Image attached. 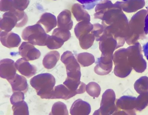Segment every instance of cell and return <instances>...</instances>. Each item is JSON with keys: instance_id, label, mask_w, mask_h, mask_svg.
I'll return each instance as SVG.
<instances>
[{"instance_id": "6da1fadb", "label": "cell", "mask_w": 148, "mask_h": 115, "mask_svg": "<svg viewBox=\"0 0 148 115\" xmlns=\"http://www.w3.org/2000/svg\"><path fill=\"white\" fill-rule=\"evenodd\" d=\"M101 20L105 34L116 40L118 48L123 46L128 35L129 27L128 19L122 9L113 4L105 10Z\"/></svg>"}, {"instance_id": "7a4b0ae2", "label": "cell", "mask_w": 148, "mask_h": 115, "mask_svg": "<svg viewBox=\"0 0 148 115\" xmlns=\"http://www.w3.org/2000/svg\"><path fill=\"white\" fill-rule=\"evenodd\" d=\"M147 13V10H140L132 16L129 22V31L125 40L128 45L134 44L145 38L146 35L144 31L145 19Z\"/></svg>"}, {"instance_id": "3957f363", "label": "cell", "mask_w": 148, "mask_h": 115, "mask_svg": "<svg viewBox=\"0 0 148 115\" xmlns=\"http://www.w3.org/2000/svg\"><path fill=\"white\" fill-rule=\"evenodd\" d=\"M30 83L42 99H50L56 83L54 77L48 73H41L31 78Z\"/></svg>"}, {"instance_id": "277c9868", "label": "cell", "mask_w": 148, "mask_h": 115, "mask_svg": "<svg viewBox=\"0 0 148 115\" xmlns=\"http://www.w3.org/2000/svg\"><path fill=\"white\" fill-rule=\"evenodd\" d=\"M28 21V17L23 11L16 9L4 13L0 20V31L10 32L15 27H21L24 26Z\"/></svg>"}, {"instance_id": "5b68a950", "label": "cell", "mask_w": 148, "mask_h": 115, "mask_svg": "<svg viewBox=\"0 0 148 115\" xmlns=\"http://www.w3.org/2000/svg\"><path fill=\"white\" fill-rule=\"evenodd\" d=\"M48 35L42 27L36 23L25 28L22 33L21 37L24 40L33 45L45 46Z\"/></svg>"}, {"instance_id": "8992f818", "label": "cell", "mask_w": 148, "mask_h": 115, "mask_svg": "<svg viewBox=\"0 0 148 115\" xmlns=\"http://www.w3.org/2000/svg\"><path fill=\"white\" fill-rule=\"evenodd\" d=\"M60 60L65 66L67 78L80 80V66L72 52L69 51L64 52L61 56Z\"/></svg>"}, {"instance_id": "52a82bcc", "label": "cell", "mask_w": 148, "mask_h": 115, "mask_svg": "<svg viewBox=\"0 0 148 115\" xmlns=\"http://www.w3.org/2000/svg\"><path fill=\"white\" fill-rule=\"evenodd\" d=\"M115 95L111 89L106 90L103 94L99 108L96 110L93 115H111L116 110L115 102Z\"/></svg>"}, {"instance_id": "ba28073f", "label": "cell", "mask_w": 148, "mask_h": 115, "mask_svg": "<svg viewBox=\"0 0 148 115\" xmlns=\"http://www.w3.org/2000/svg\"><path fill=\"white\" fill-rule=\"evenodd\" d=\"M18 52L22 58L27 61L37 59L41 55L39 50L28 42L22 43L19 48Z\"/></svg>"}, {"instance_id": "9c48e42d", "label": "cell", "mask_w": 148, "mask_h": 115, "mask_svg": "<svg viewBox=\"0 0 148 115\" xmlns=\"http://www.w3.org/2000/svg\"><path fill=\"white\" fill-rule=\"evenodd\" d=\"M113 55L101 54L94 68L95 72L100 75H106L110 73L112 68Z\"/></svg>"}, {"instance_id": "30bf717a", "label": "cell", "mask_w": 148, "mask_h": 115, "mask_svg": "<svg viewBox=\"0 0 148 115\" xmlns=\"http://www.w3.org/2000/svg\"><path fill=\"white\" fill-rule=\"evenodd\" d=\"M99 49L102 55H113L118 48L116 40L112 35L104 34L99 43Z\"/></svg>"}, {"instance_id": "8fae6325", "label": "cell", "mask_w": 148, "mask_h": 115, "mask_svg": "<svg viewBox=\"0 0 148 115\" xmlns=\"http://www.w3.org/2000/svg\"><path fill=\"white\" fill-rule=\"evenodd\" d=\"M15 63L12 60L5 59L0 62V76L7 80L14 77L16 71Z\"/></svg>"}, {"instance_id": "7c38bea8", "label": "cell", "mask_w": 148, "mask_h": 115, "mask_svg": "<svg viewBox=\"0 0 148 115\" xmlns=\"http://www.w3.org/2000/svg\"><path fill=\"white\" fill-rule=\"evenodd\" d=\"M0 39L2 45L9 48L18 47L21 42L18 34L10 31H0Z\"/></svg>"}, {"instance_id": "4fadbf2b", "label": "cell", "mask_w": 148, "mask_h": 115, "mask_svg": "<svg viewBox=\"0 0 148 115\" xmlns=\"http://www.w3.org/2000/svg\"><path fill=\"white\" fill-rule=\"evenodd\" d=\"M15 65L16 69L20 73L27 78L32 77L36 73V67L22 58L17 60L15 63Z\"/></svg>"}, {"instance_id": "5bb4252c", "label": "cell", "mask_w": 148, "mask_h": 115, "mask_svg": "<svg viewBox=\"0 0 148 115\" xmlns=\"http://www.w3.org/2000/svg\"><path fill=\"white\" fill-rule=\"evenodd\" d=\"M116 4L122 11L128 13L140 10L145 5L144 0H128L123 2H117Z\"/></svg>"}, {"instance_id": "9a60e30c", "label": "cell", "mask_w": 148, "mask_h": 115, "mask_svg": "<svg viewBox=\"0 0 148 115\" xmlns=\"http://www.w3.org/2000/svg\"><path fill=\"white\" fill-rule=\"evenodd\" d=\"M10 84L13 93L21 91L25 93L28 89V85L26 78L16 73L11 79L8 80Z\"/></svg>"}, {"instance_id": "2e32d148", "label": "cell", "mask_w": 148, "mask_h": 115, "mask_svg": "<svg viewBox=\"0 0 148 115\" xmlns=\"http://www.w3.org/2000/svg\"><path fill=\"white\" fill-rule=\"evenodd\" d=\"M91 110L90 104L81 99L75 101L73 103L70 112L71 115H88Z\"/></svg>"}, {"instance_id": "e0dca14e", "label": "cell", "mask_w": 148, "mask_h": 115, "mask_svg": "<svg viewBox=\"0 0 148 115\" xmlns=\"http://www.w3.org/2000/svg\"><path fill=\"white\" fill-rule=\"evenodd\" d=\"M40 25L46 33H48L57 25V20L53 14L46 12L41 16L37 23Z\"/></svg>"}, {"instance_id": "ac0fdd59", "label": "cell", "mask_w": 148, "mask_h": 115, "mask_svg": "<svg viewBox=\"0 0 148 115\" xmlns=\"http://www.w3.org/2000/svg\"><path fill=\"white\" fill-rule=\"evenodd\" d=\"M71 14L70 11L65 10L61 12L57 16V26L60 29L70 30L73 26Z\"/></svg>"}, {"instance_id": "d6986e66", "label": "cell", "mask_w": 148, "mask_h": 115, "mask_svg": "<svg viewBox=\"0 0 148 115\" xmlns=\"http://www.w3.org/2000/svg\"><path fill=\"white\" fill-rule=\"evenodd\" d=\"M76 94L75 92L70 90L65 85L61 84L54 87L51 99H61L67 100Z\"/></svg>"}, {"instance_id": "ffe728a7", "label": "cell", "mask_w": 148, "mask_h": 115, "mask_svg": "<svg viewBox=\"0 0 148 115\" xmlns=\"http://www.w3.org/2000/svg\"><path fill=\"white\" fill-rule=\"evenodd\" d=\"M71 12L76 20L78 22L82 21H90V15L80 4L73 5L71 8Z\"/></svg>"}, {"instance_id": "44dd1931", "label": "cell", "mask_w": 148, "mask_h": 115, "mask_svg": "<svg viewBox=\"0 0 148 115\" xmlns=\"http://www.w3.org/2000/svg\"><path fill=\"white\" fill-rule=\"evenodd\" d=\"M63 84L69 90L75 92L77 94L83 93L86 91V84L80 80L67 78Z\"/></svg>"}, {"instance_id": "7402d4cb", "label": "cell", "mask_w": 148, "mask_h": 115, "mask_svg": "<svg viewBox=\"0 0 148 115\" xmlns=\"http://www.w3.org/2000/svg\"><path fill=\"white\" fill-rule=\"evenodd\" d=\"M60 58L59 52L56 50L51 51L47 53L44 57L42 64L47 69H51L56 65Z\"/></svg>"}, {"instance_id": "603a6c76", "label": "cell", "mask_w": 148, "mask_h": 115, "mask_svg": "<svg viewBox=\"0 0 148 115\" xmlns=\"http://www.w3.org/2000/svg\"><path fill=\"white\" fill-rule=\"evenodd\" d=\"M93 25L90 21H82L79 22L74 28V31L77 38L84 34L90 33L93 29Z\"/></svg>"}, {"instance_id": "cb8c5ba5", "label": "cell", "mask_w": 148, "mask_h": 115, "mask_svg": "<svg viewBox=\"0 0 148 115\" xmlns=\"http://www.w3.org/2000/svg\"><path fill=\"white\" fill-rule=\"evenodd\" d=\"M76 58L81 66L84 67L90 66L95 61L94 56L88 52H84L79 53L77 55Z\"/></svg>"}, {"instance_id": "d4e9b609", "label": "cell", "mask_w": 148, "mask_h": 115, "mask_svg": "<svg viewBox=\"0 0 148 115\" xmlns=\"http://www.w3.org/2000/svg\"><path fill=\"white\" fill-rule=\"evenodd\" d=\"M78 39L81 47L85 50L90 48L95 39V37L91 32L80 36Z\"/></svg>"}, {"instance_id": "484cf974", "label": "cell", "mask_w": 148, "mask_h": 115, "mask_svg": "<svg viewBox=\"0 0 148 115\" xmlns=\"http://www.w3.org/2000/svg\"><path fill=\"white\" fill-rule=\"evenodd\" d=\"M12 109L14 115L29 114L28 105L24 100L19 101L13 104L12 107Z\"/></svg>"}, {"instance_id": "4316f807", "label": "cell", "mask_w": 148, "mask_h": 115, "mask_svg": "<svg viewBox=\"0 0 148 115\" xmlns=\"http://www.w3.org/2000/svg\"><path fill=\"white\" fill-rule=\"evenodd\" d=\"M64 42L62 39L55 36L49 35L46 46L50 49H56L61 48Z\"/></svg>"}, {"instance_id": "83f0119b", "label": "cell", "mask_w": 148, "mask_h": 115, "mask_svg": "<svg viewBox=\"0 0 148 115\" xmlns=\"http://www.w3.org/2000/svg\"><path fill=\"white\" fill-rule=\"evenodd\" d=\"M68 115L66 105L63 103L58 101L53 105L49 115Z\"/></svg>"}, {"instance_id": "f1b7e54d", "label": "cell", "mask_w": 148, "mask_h": 115, "mask_svg": "<svg viewBox=\"0 0 148 115\" xmlns=\"http://www.w3.org/2000/svg\"><path fill=\"white\" fill-rule=\"evenodd\" d=\"M86 90L90 96L98 97L101 92V88L99 85L95 82H91L86 86Z\"/></svg>"}, {"instance_id": "f546056e", "label": "cell", "mask_w": 148, "mask_h": 115, "mask_svg": "<svg viewBox=\"0 0 148 115\" xmlns=\"http://www.w3.org/2000/svg\"><path fill=\"white\" fill-rule=\"evenodd\" d=\"M52 35L59 37L65 42L70 38L71 33L69 30L62 29L58 27L54 30Z\"/></svg>"}, {"instance_id": "4dcf8cb0", "label": "cell", "mask_w": 148, "mask_h": 115, "mask_svg": "<svg viewBox=\"0 0 148 115\" xmlns=\"http://www.w3.org/2000/svg\"><path fill=\"white\" fill-rule=\"evenodd\" d=\"M104 32V27L102 24L96 23L93 24V29L91 31L95 37L96 40L100 41Z\"/></svg>"}, {"instance_id": "1f68e13d", "label": "cell", "mask_w": 148, "mask_h": 115, "mask_svg": "<svg viewBox=\"0 0 148 115\" xmlns=\"http://www.w3.org/2000/svg\"><path fill=\"white\" fill-rule=\"evenodd\" d=\"M14 9L13 0H0V10L1 11L8 12Z\"/></svg>"}, {"instance_id": "d6a6232c", "label": "cell", "mask_w": 148, "mask_h": 115, "mask_svg": "<svg viewBox=\"0 0 148 115\" xmlns=\"http://www.w3.org/2000/svg\"><path fill=\"white\" fill-rule=\"evenodd\" d=\"M14 7L20 11H24L28 7L29 0H13Z\"/></svg>"}, {"instance_id": "836d02e7", "label": "cell", "mask_w": 148, "mask_h": 115, "mask_svg": "<svg viewBox=\"0 0 148 115\" xmlns=\"http://www.w3.org/2000/svg\"><path fill=\"white\" fill-rule=\"evenodd\" d=\"M24 93L21 91H17L13 93L10 98V101L13 105L15 103L24 100Z\"/></svg>"}, {"instance_id": "e575fe53", "label": "cell", "mask_w": 148, "mask_h": 115, "mask_svg": "<svg viewBox=\"0 0 148 115\" xmlns=\"http://www.w3.org/2000/svg\"><path fill=\"white\" fill-rule=\"evenodd\" d=\"M148 13L146 16L145 19V27L144 31L146 34H148V6L146 7Z\"/></svg>"}, {"instance_id": "d590c367", "label": "cell", "mask_w": 148, "mask_h": 115, "mask_svg": "<svg viewBox=\"0 0 148 115\" xmlns=\"http://www.w3.org/2000/svg\"><path fill=\"white\" fill-rule=\"evenodd\" d=\"M142 49L144 54L148 60V42L143 46Z\"/></svg>"}, {"instance_id": "8d00e7d4", "label": "cell", "mask_w": 148, "mask_h": 115, "mask_svg": "<svg viewBox=\"0 0 148 115\" xmlns=\"http://www.w3.org/2000/svg\"><path fill=\"white\" fill-rule=\"evenodd\" d=\"M79 2L81 3H95L97 2L98 1H99V0H77Z\"/></svg>"}, {"instance_id": "74e56055", "label": "cell", "mask_w": 148, "mask_h": 115, "mask_svg": "<svg viewBox=\"0 0 148 115\" xmlns=\"http://www.w3.org/2000/svg\"><path fill=\"white\" fill-rule=\"evenodd\" d=\"M123 0V1H127V0Z\"/></svg>"}, {"instance_id": "f35d334b", "label": "cell", "mask_w": 148, "mask_h": 115, "mask_svg": "<svg viewBox=\"0 0 148 115\" xmlns=\"http://www.w3.org/2000/svg\"></svg>"}]
</instances>
